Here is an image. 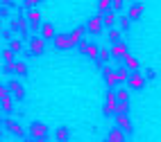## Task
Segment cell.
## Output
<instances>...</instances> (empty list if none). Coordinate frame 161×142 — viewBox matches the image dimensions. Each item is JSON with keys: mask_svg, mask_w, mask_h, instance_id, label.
<instances>
[{"mask_svg": "<svg viewBox=\"0 0 161 142\" xmlns=\"http://www.w3.org/2000/svg\"><path fill=\"white\" fill-rule=\"evenodd\" d=\"M118 111V95L114 93V88L107 93V99H104V113L107 115H111V113H116Z\"/></svg>", "mask_w": 161, "mask_h": 142, "instance_id": "obj_1", "label": "cell"}, {"mask_svg": "<svg viewBox=\"0 0 161 142\" xmlns=\"http://www.w3.org/2000/svg\"><path fill=\"white\" fill-rule=\"evenodd\" d=\"M12 104H14V99H12V90L9 88H0V106H3V111H12Z\"/></svg>", "mask_w": 161, "mask_h": 142, "instance_id": "obj_2", "label": "cell"}, {"mask_svg": "<svg viewBox=\"0 0 161 142\" xmlns=\"http://www.w3.org/2000/svg\"><path fill=\"white\" fill-rule=\"evenodd\" d=\"M80 50H82V54H86V57H91V59H98L100 57V48L98 45H93V43H80Z\"/></svg>", "mask_w": 161, "mask_h": 142, "instance_id": "obj_3", "label": "cell"}, {"mask_svg": "<svg viewBox=\"0 0 161 142\" xmlns=\"http://www.w3.org/2000/svg\"><path fill=\"white\" fill-rule=\"evenodd\" d=\"M43 50H46V38L43 36H34L30 41V52L32 54H43Z\"/></svg>", "mask_w": 161, "mask_h": 142, "instance_id": "obj_4", "label": "cell"}, {"mask_svg": "<svg viewBox=\"0 0 161 142\" xmlns=\"http://www.w3.org/2000/svg\"><path fill=\"white\" fill-rule=\"evenodd\" d=\"M30 133H32V138H36V140H43L46 135H48V129H46V124H41V122H34L30 126Z\"/></svg>", "mask_w": 161, "mask_h": 142, "instance_id": "obj_5", "label": "cell"}, {"mask_svg": "<svg viewBox=\"0 0 161 142\" xmlns=\"http://www.w3.org/2000/svg\"><path fill=\"white\" fill-rule=\"evenodd\" d=\"M127 86H130V88H134V90L143 88V86H145V77H143V74H138V72H134V70H132V77H130V81H127Z\"/></svg>", "mask_w": 161, "mask_h": 142, "instance_id": "obj_6", "label": "cell"}, {"mask_svg": "<svg viewBox=\"0 0 161 142\" xmlns=\"http://www.w3.org/2000/svg\"><path fill=\"white\" fill-rule=\"evenodd\" d=\"M52 43H55V50H70L73 48V41H70V36H55V41H52Z\"/></svg>", "mask_w": 161, "mask_h": 142, "instance_id": "obj_7", "label": "cell"}, {"mask_svg": "<svg viewBox=\"0 0 161 142\" xmlns=\"http://www.w3.org/2000/svg\"><path fill=\"white\" fill-rule=\"evenodd\" d=\"M89 32H91V34H100V32H102V27H104V20L100 18V16H93L91 20H89Z\"/></svg>", "mask_w": 161, "mask_h": 142, "instance_id": "obj_8", "label": "cell"}, {"mask_svg": "<svg viewBox=\"0 0 161 142\" xmlns=\"http://www.w3.org/2000/svg\"><path fill=\"white\" fill-rule=\"evenodd\" d=\"M127 131L120 126V129H111L109 131V135H107V140H109V142H123V140H127Z\"/></svg>", "mask_w": 161, "mask_h": 142, "instance_id": "obj_9", "label": "cell"}, {"mask_svg": "<svg viewBox=\"0 0 161 142\" xmlns=\"http://www.w3.org/2000/svg\"><path fill=\"white\" fill-rule=\"evenodd\" d=\"M111 54H114L116 59H125L130 52H127V45H125V43L118 41V43H114V45H111Z\"/></svg>", "mask_w": 161, "mask_h": 142, "instance_id": "obj_10", "label": "cell"}, {"mask_svg": "<svg viewBox=\"0 0 161 142\" xmlns=\"http://www.w3.org/2000/svg\"><path fill=\"white\" fill-rule=\"evenodd\" d=\"M39 29H41V36H43L46 41H55V36H57V29L52 27L50 23H46V25H41Z\"/></svg>", "mask_w": 161, "mask_h": 142, "instance_id": "obj_11", "label": "cell"}, {"mask_svg": "<svg viewBox=\"0 0 161 142\" xmlns=\"http://www.w3.org/2000/svg\"><path fill=\"white\" fill-rule=\"evenodd\" d=\"M27 20H30V27H32V29H36V27H39V23H41V12L32 7V9H30V16H27Z\"/></svg>", "mask_w": 161, "mask_h": 142, "instance_id": "obj_12", "label": "cell"}, {"mask_svg": "<svg viewBox=\"0 0 161 142\" xmlns=\"http://www.w3.org/2000/svg\"><path fill=\"white\" fill-rule=\"evenodd\" d=\"M104 81H107V86H109V88H114V86L118 84L116 70H111V68H104Z\"/></svg>", "mask_w": 161, "mask_h": 142, "instance_id": "obj_13", "label": "cell"}, {"mask_svg": "<svg viewBox=\"0 0 161 142\" xmlns=\"http://www.w3.org/2000/svg\"><path fill=\"white\" fill-rule=\"evenodd\" d=\"M9 90H12L14 93V97H16V99H23V95H25V90H23V86H20L18 81H9Z\"/></svg>", "mask_w": 161, "mask_h": 142, "instance_id": "obj_14", "label": "cell"}, {"mask_svg": "<svg viewBox=\"0 0 161 142\" xmlns=\"http://www.w3.org/2000/svg\"><path fill=\"white\" fill-rule=\"evenodd\" d=\"M116 122H118V126H123L125 131H132V122H130V117H127V113H118L116 115Z\"/></svg>", "mask_w": 161, "mask_h": 142, "instance_id": "obj_15", "label": "cell"}, {"mask_svg": "<svg viewBox=\"0 0 161 142\" xmlns=\"http://www.w3.org/2000/svg\"><path fill=\"white\" fill-rule=\"evenodd\" d=\"M68 36H70V41H73V48H75L77 43H82V36H84V27H77V29H73Z\"/></svg>", "mask_w": 161, "mask_h": 142, "instance_id": "obj_16", "label": "cell"}, {"mask_svg": "<svg viewBox=\"0 0 161 142\" xmlns=\"http://www.w3.org/2000/svg\"><path fill=\"white\" fill-rule=\"evenodd\" d=\"M104 27H116V23H118V20H116V12H114V9H111V12H104Z\"/></svg>", "mask_w": 161, "mask_h": 142, "instance_id": "obj_17", "label": "cell"}, {"mask_svg": "<svg viewBox=\"0 0 161 142\" xmlns=\"http://www.w3.org/2000/svg\"><path fill=\"white\" fill-rule=\"evenodd\" d=\"M127 70H130V68H127ZM127 70H123V68H118L116 70V77H118V84H127V81H130V77H132V72H127Z\"/></svg>", "mask_w": 161, "mask_h": 142, "instance_id": "obj_18", "label": "cell"}, {"mask_svg": "<svg viewBox=\"0 0 161 142\" xmlns=\"http://www.w3.org/2000/svg\"><path fill=\"white\" fill-rule=\"evenodd\" d=\"M141 12H143V5H132L130 12H127V16H130L132 20H136L138 16H141Z\"/></svg>", "mask_w": 161, "mask_h": 142, "instance_id": "obj_19", "label": "cell"}, {"mask_svg": "<svg viewBox=\"0 0 161 142\" xmlns=\"http://www.w3.org/2000/svg\"><path fill=\"white\" fill-rule=\"evenodd\" d=\"M123 61H125V68H130V70H136L138 68V61H136V57H132V54H127Z\"/></svg>", "mask_w": 161, "mask_h": 142, "instance_id": "obj_20", "label": "cell"}, {"mask_svg": "<svg viewBox=\"0 0 161 142\" xmlns=\"http://www.w3.org/2000/svg\"><path fill=\"white\" fill-rule=\"evenodd\" d=\"M98 7H100V12H111L114 9V0H100Z\"/></svg>", "mask_w": 161, "mask_h": 142, "instance_id": "obj_21", "label": "cell"}, {"mask_svg": "<svg viewBox=\"0 0 161 142\" xmlns=\"http://www.w3.org/2000/svg\"><path fill=\"white\" fill-rule=\"evenodd\" d=\"M3 61H5V63H12V61H14V50H12V48H5V50H3Z\"/></svg>", "mask_w": 161, "mask_h": 142, "instance_id": "obj_22", "label": "cell"}, {"mask_svg": "<svg viewBox=\"0 0 161 142\" xmlns=\"http://www.w3.org/2000/svg\"><path fill=\"white\" fill-rule=\"evenodd\" d=\"M12 72H16V74H25V72H27V65H25V63H14V65H12Z\"/></svg>", "mask_w": 161, "mask_h": 142, "instance_id": "obj_23", "label": "cell"}, {"mask_svg": "<svg viewBox=\"0 0 161 142\" xmlns=\"http://www.w3.org/2000/svg\"><path fill=\"white\" fill-rule=\"evenodd\" d=\"M109 41H111V43H118V41H120V29H114V27H111V29H109Z\"/></svg>", "mask_w": 161, "mask_h": 142, "instance_id": "obj_24", "label": "cell"}, {"mask_svg": "<svg viewBox=\"0 0 161 142\" xmlns=\"http://www.w3.org/2000/svg\"><path fill=\"white\" fill-rule=\"evenodd\" d=\"M100 59H102L104 63H109V61H111V50H100Z\"/></svg>", "mask_w": 161, "mask_h": 142, "instance_id": "obj_25", "label": "cell"}, {"mask_svg": "<svg viewBox=\"0 0 161 142\" xmlns=\"http://www.w3.org/2000/svg\"><path fill=\"white\" fill-rule=\"evenodd\" d=\"M130 16H125V18H120V20H118V25H120V29H127V27H130Z\"/></svg>", "mask_w": 161, "mask_h": 142, "instance_id": "obj_26", "label": "cell"}, {"mask_svg": "<svg viewBox=\"0 0 161 142\" xmlns=\"http://www.w3.org/2000/svg\"><path fill=\"white\" fill-rule=\"evenodd\" d=\"M127 108H130V102H118V111L116 113H127Z\"/></svg>", "mask_w": 161, "mask_h": 142, "instance_id": "obj_27", "label": "cell"}, {"mask_svg": "<svg viewBox=\"0 0 161 142\" xmlns=\"http://www.w3.org/2000/svg\"><path fill=\"white\" fill-rule=\"evenodd\" d=\"M57 140H68V131L66 129H57Z\"/></svg>", "mask_w": 161, "mask_h": 142, "instance_id": "obj_28", "label": "cell"}, {"mask_svg": "<svg viewBox=\"0 0 161 142\" xmlns=\"http://www.w3.org/2000/svg\"><path fill=\"white\" fill-rule=\"evenodd\" d=\"M9 48H12L14 52H18L20 48H23V43H20V41H14V43H9Z\"/></svg>", "mask_w": 161, "mask_h": 142, "instance_id": "obj_29", "label": "cell"}, {"mask_svg": "<svg viewBox=\"0 0 161 142\" xmlns=\"http://www.w3.org/2000/svg\"><path fill=\"white\" fill-rule=\"evenodd\" d=\"M118 102H127V90H118Z\"/></svg>", "mask_w": 161, "mask_h": 142, "instance_id": "obj_30", "label": "cell"}, {"mask_svg": "<svg viewBox=\"0 0 161 142\" xmlns=\"http://www.w3.org/2000/svg\"><path fill=\"white\" fill-rule=\"evenodd\" d=\"M123 7V0H114V12H116V9H120Z\"/></svg>", "mask_w": 161, "mask_h": 142, "instance_id": "obj_31", "label": "cell"}, {"mask_svg": "<svg viewBox=\"0 0 161 142\" xmlns=\"http://www.w3.org/2000/svg\"><path fill=\"white\" fill-rule=\"evenodd\" d=\"M36 3H39V0H36Z\"/></svg>", "mask_w": 161, "mask_h": 142, "instance_id": "obj_32", "label": "cell"}]
</instances>
